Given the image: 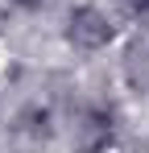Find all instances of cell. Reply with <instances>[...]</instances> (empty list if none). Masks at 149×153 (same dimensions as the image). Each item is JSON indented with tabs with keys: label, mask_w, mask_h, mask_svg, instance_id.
<instances>
[{
	"label": "cell",
	"mask_w": 149,
	"mask_h": 153,
	"mask_svg": "<svg viewBox=\"0 0 149 153\" xmlns=\"http://www.w3.org/2000/svg\"><path fill=\"white\" fill-rule=\"evenodd\" d=\"M66 37H71L79 50H99V46H108V37H112V25H108V17L99 13V8H74L71 21H66Z\"/></svg>",
	"instance_id": "6da1fadb"
},
{
	"label": "cell",
	"mask_w": 149,
	"mask_h": 153,
	"mask_svg": "<svg viewBox=\"0 0 149 153\" xmlns=\"http://www.w3.org/2000/svg\"><path fill=\"white\" fill-rule=\"evenodd\" d=\"M17 4H21V8H37L42 0H17Z\"/></svg>",
	"instance_id": "7a4b0ae2"
},
{
	"label": "cell",
	"mask_w": 149,
	"mask_h": 153,
	"mask_svg": "<svg viewBox=\"0 0 149 153\" xmlns=\"http://www.w3.org/2000/svg\"><path fill=\"white\" fill-rule=\"evenodd\" d=\"M133 4H137V8H145V13H149V0H133Z\"/></svg>",
	"instance_id": "3957f363"
}]
</instances>
